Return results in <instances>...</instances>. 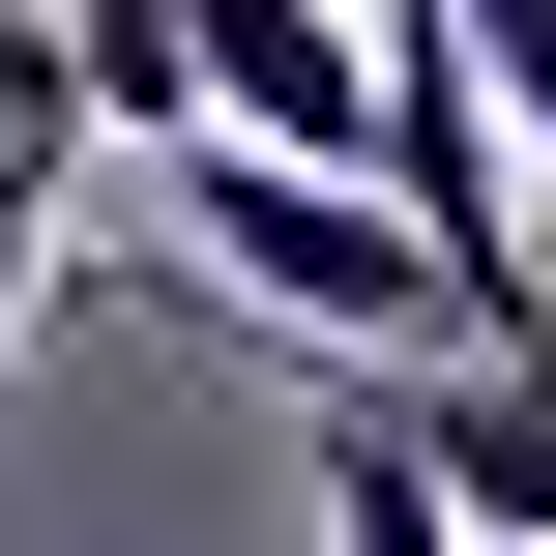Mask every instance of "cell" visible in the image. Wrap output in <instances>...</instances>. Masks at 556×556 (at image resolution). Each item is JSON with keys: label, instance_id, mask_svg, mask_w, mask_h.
I'll use <instances>...</instances> for the list:
<instances>
[{"label": "cell", "instance_id": "cell-1", "mask_svg": "<svg viewBox=\"0 0 556 556\" xmlns=\"http://www.w3.org/2000/svg\"><path fill=\"white\" fill-rule=\"evenodd\" d=\"M147 205H176V264L264 323V352H440L469 293H440V235L352 176V147H235V117H176L147 147Z\"/></svg>", "mask_w": 556, "mask_h": 556}, {"label": "cell", "instance_id": "cell-2", "mask_svg": "<svg viewBox=\"0 0 556 556\" xmlns=\"http://www.w3.org/2000/svg\"><path fill=\"white\" fill-rule=\"evenodd\" d=\"M352 381L410 410V469H440V498H469L498 556L556 528V323H440V352H352Z\"/></svg>", "mask_w": 556, "mask_h": 556}, {"label": "cell", "instance_id": "cell-3", "mask_svg": "<svg viewBox=\"0 0 556 556\" xmlns=\"http://www.w3.org/2000/svg\"><path fill=\"white\" fill-rule=\"evenodd\" d=\"M205 117H235V147H352V176H381V29H352V0H205Z\"/></svg>", "mask_w": 556, "mask_h": 556}, {"label": "cell", "instance_id": "cell-4", "mask_svg": "<svg viewBox=\"0 0 556 556\" xmlns=\"http://www.w3.org/2000/svg\"><path fill=\"white\" fill-rule=\"evenodd\" d=\"M59 59H88V117H117V147H176V117H205V0H59Z\"/></svg>", "mask_w": 556, "mask_h": 556}, {"label": "cell", "instance_id": "cell-5", "mask_svg": "<svg viewBox=\"0 0 556 556\" xmlns=\"http://www.w3.org/2000/svg\"><path fill=\"white\" fill-rule=\"evenodd\" d=\"M528 556H556V528H528Z\"/></svg>", "mask_w": 556, "mask_h": 556}]
</instances>
